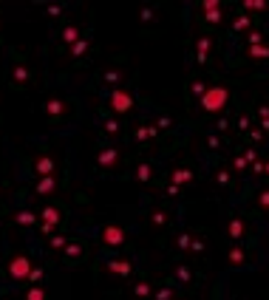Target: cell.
<instances>
[{
  "instance_id": "cell-51",
  "label": "cell",
  "mask_w": 269,
  "mask_h": 300,
  "mask_svg": "<svg viewBox=\"0 0 269 300\" xmlns=\"http://www.w3.org/2000/svg\"><path fill=\"white\" fill-rule=\"evenodd\" d=\"M207 145H210V148H218L221 142H218V136H210V139H207Z\"/></svg>"
},
{
  "instance_id": "cell-11",
  "label": "cell",
  "mask_w": 269,
  "mask_h": 300,
  "mask_svg": "<svg viewBox=\"0 0 269 300\" xmlns=\"http://www.w3.org/2000/svg\"><path fill=\"white\" fill-rule=\"evenodd\" d=\"M34 170L40 173V179H43V176H51V170H54V162H51L48 156H40V159L34 162Z\"/></svg>"
},
{
  "instance_id": "cell-49",
  "label": "cell",
  "mask_w": 269,
  "mask_h": 300,
  "mask_svg": "<svg viewBox=\"0 0 269 300\" xmlns=\"http://www.w3.org/2000/svg\"><path fill=\"white\" fill-rule=\"evenodd\" d=\"M156 125H159V127H170V119H168V116H159Z\"/></svg>"
},
{
  "instance_id": "cell-43",
  "label": "cell",
  "mask_w": 269,
  "mask_h": 300,
  "mask_svg": "<svg viewBox=\"0 0 269 300\" xmlns=\"http://www.w3.org/2000/svg\"><path fill=\"white\" fill-rule=\"evenodd\" d=\"M142 20H145V23H150V20H153V9H150V6H145V9H142Z\"/></svg>"
},
{
  "instance_id": "cell-7",
  "label": "cell",
  "mask_w": 269,
  "mask_h": 300,
  "mask_svg": "<svg viewBox=\"0 0 269 300\" xmlns=\"http://www.w3.org/2000/svg\"><path fill=\"white\" fill-rule=\"evenodd\" d=\"M210 46H213L210 37H199V40H196V60H199V62H207V57H210Z\"/></svg>"
},
{
  "instance_id": "cell-5",
  "label": "cell",
  "mask_w": 269,
  "mask_h": 300,
  "mask_svg": "<svg viewBox=\"0 0 269 300\" xmlns=\"http://www.w3.org/2000/svg\"><path fill=\"white\" fill-rule=\"evenodd\" d=\"M97 162H100V167H113V164L119 162V150L102 148V150H100V156H97Z\"/></svg>"
},
{
  "instance_id": "cell-26",
  "label": "cell",
  "mask_w": 269,
  "mask_h": 300,
  "mask_svg": "<svg viewBox=\"0 0 269 300\" xmlns=\"http://www.w3.org/2000/svg\"><path fill=\"white\" fill-rule=\"evenodd\" d=\"M204 91H207L204 80H193V82H190V93H193V96H202Z\"/></svg>"
},
{
  "instance_id": "cell-1",
  "label": "cell",
  "mask_w": 269,
  "mask_h": 300,
  "mask_svg": "<svg viewBox=\"0 0 269 300\" xmlns=\"http://www.w3.org/2000/svg\"><path fill=\"white\" fill-rule=\"evenodd\" d=\"M227 102H230V91H227L224 85H210V88L202 93V111L204 114H218V111L227 108Z\"/></svg>"
},
{
  "instance_id": "cell-24",
  "label": "cell",
  "mask_w": 269,
  "mask_h": 300,
  "mask_svg": "<svg viewBox=\"0 0 269 300\" xmlns=\"http://www.w3.org/2000/svg\"><path fill=\"white\" fill-rule=\"evenodd\" d=\"M85 51H88V40H77V43L71 46V54H74V57H82Z\"/></svg>"
},
{
  "instance_id": "cell-8",
  "label": "cell",
  "mask_w": 269,
  "mask_h": 300,
  "mask_svg": "<svg viewBox=\"0 0 269 300\" xmlns=\"http://www.w3.org/2000/svg\"><path fill=\"white\" fill-rule=\"evenodd\" d=\"M227 235H230V238H235V241H241V238L247 235V227H244V221H241V218H233L230 224H227Z\"/></svg>"
},
{
  "instance_id": "cell-21",
  "label": "cell",
  "mask_w": 269,
  "mask_h": 300,
  "mask_svg": "<svg viewBox=\"0 0 269 300\" xmlns=\"http://www.w3.org/2000/svg\"><path fill=\"white\" fill-rule=\"evenodd\" d=\"M244 261H247V252H244V249H241V246H233V249H230V264H244Z\"/></svg>"
},
{
  "instance_id": "cell-48",
  "label": "cell",
  "mask_w": 269,
  "mask_h": 300,
  "mask_svg": "<svg viewBox=\"0 0 269 300\" xmlns=\"http://www.w3.org/2000/svg\"><path fill=\"white\" fill-rule=\"evenodd\" d=\"M190 249H193V252H202V249H204V241H199V238H196V241L190 243Z\"/></svg>"
},
{
  "instance_id": "cell-6",
  "label": "cell",
  "mask_w": 269,
  "mask_h": 300,
  "mask_svg": "<svg viewBox=\"0 0 269 300\" xmlns=\"http://www.w3.org/2000/svg\"><path fill=\"white\" fill-rule=\"evenodd\" d=\"M193 181V170L190 167H176L173 173H170V184H190Z\"/></svg>"
},
{
  "instance_id": "cell-35",
  "label": "cell",
  "mask_w": 269,
  "mask_h": 300,
  "mask_svg": "<svg viewBox=\"0 0 269 300\" xmlns=\"http://www.w3.org/2000/svg\"><path fill=\"white\" fill-rule=\"evenodd\" d=\"M249 46H264V34H261V31H252V34H249Z\"/></svg>"
},
{
  "instance_id": "cell-36",
  "label": "cell",
  "mask_w": 269,
  "mask_h": 300,
  "mask_svg": "<svg viewBox=\"0 0 269 300\" xmlns=\"http://www.w3.org/2000/svg\"><path fill=\"white\" fill-rule=\"evenodd\" d=\"M215 181H218V184H230L233 179H230V173H227V170H218V173H215Z\"/></svg>"
},
{
  "instance_id": "cell-38",
  "label": "cell",
  "mask_w": 269,
  "mask_h": 300,
  "mask_svg": "<svg viewBox=\"0 0 269 300\" xmlns=\"http://www.w3.org/2000/svg\"><path fill=\"white\" fill-rule=\"evenodd\" d=\"M45 12H48V17H60V14H63V6H57V3H51V6H48Z\"/></svg>"
},
{
  "instance_id": "cell-19",
  "label": "cell",
  "mask_w": 269,
  "mask_h": 300,
  "mask_svg": "<svg viewBox=\"0 0 269 300\" xmlns=\"http://www.w3.org/2000/svg\"><path fill=\"white\" fill-rule=\"evenodd\" d=\"M77 40H79V29H77V26H66V31H63V43L74 46Z\"/></svg>"
},
{
  "instance_id": "cell-16",
  "label": "cell",
  "mask_w": 269,
  "mask_h": 300,
  "mask_svg": "<svg viewBox=\"0 0 269 300\" xmlns=\"http://www.w3.org/2000/svg\"><path fill=\"white\" fill-rule=\"evenodd\" d=\"M241 9H244V14H247V12H264V9H269V6L264 3V0H244Z\"/></svg>"
},
{
  "instance_id": "cell-46",
  "label": "cell",
  "mask_w": 269,
  "mask_h": 300,
  "mask_svg": "<svg viewBox=\"0 0 269 300\" xmlns=\"http://www.w3.org/2000/svg\"><path fill=\"white\" fill-rule=\"evenodd\" d=\"M249 170H252L255 176H261V173H264V164H261V162H255V164H249Z\"/></svg>"
},
{
  "instance_id": "cell-14",
  "label": "cell",
  "mask_w": 269,
  "mask_h": 300,
  "mask_svg": "<svg viewBox=\"0 0 269 300\" xmlns=\"http://www.w3.org/2000/svg\"><path fill=\"white\" fill-rule=\"evenodd\" d=\"M54 179H51V176H43V179H40V181H37V193H40V196H48V193H54Z\"/></svg>"
},
{
  "instance_id": "cell-41",
  "label": "cell",
  "mask_w": 269,
  "mask_h": 300,
  "mask_svg": "<svg viewBox=\"0 0 269 300\" xmlns=\"http://www.w3.org/2000/svg\"><path fill=\"white\" fill-rule=\"evenodd\" d=\"M233 167H235V170H247V159H244V156H235Z\"/></svg>"
},
{
  "instance_id": "cell-20",
  "label": "cell",
  "mask_w": 269,
  "mask_h": 300,
  "mask_svg": "<svg viewBox=\"0 0 269 300\" xmlns=\"http://www.w3.org/2000/svg\"><path fill=\"white\" fill-rule=\"evenodd\" d=\"M244 29H249V14H238L235 20H233V31H238V34H241V31H244Z\"/></svg>"
},
{
  "instance_id": "cell-53",
  "label": "cell",
  "mask_w": 269,
  "mask_h": 300,
  "mask_svg": "<svg viewBox=\"0 0 269 300\" xmlns=\"http://www.w3.org/2000/svg\"><path fill=\"white\" fill-rule=\"evenodd\" d=\"M179 300H184V298H179Z\"/></svg>"
},
{
  "instance_id": "cell-30",
  "label": "cell",
  "mask_w": 269,
  "mask_h": 300,
  "mask_svg": "<svg viewBox=\"0 0 269 300\" xmlns=\"http://www.w3.org/2000/svg\"><path fill=\"white\" fill-rule=\"evenodd\" d=\"M204 20H207V23H221V9H213V12H204Z\"/></svg>"
},
{
  "instance_id": "cell-12",
  "label": "cell",
  "mask_w": 269,
  "mask_h": 300,
  "mask_svg": "<svg viewBox=\"0 0 269 300\" xmlns=\"http://www.w3.org/2000/svg\"><path fill=\"white\" fill-rule=\"evenodd\" d=\"M34 221H37V215H34V212H29V210L14 212V224H20V227H32Z\"/></svg>"
},
{
  "instance_id": "cell-40",
  "label": "cell",
  "mask_w": 269,
  "mask_h": 300,
  "mask_svg": "<svg viewBox=\"0 0 269 300\" xmlns=\"http://www.w3.org/2000/svg\"><path fill=\"white\" fill-rule=\"evenodd\" d=\"M258 204H261L264 210H269V190H264V193L258 196Z\"/></svg>"
},
{
  "instance_id": "cell-45",
  "label": "cell",
  "mask_w": 269,
  "mask_h": 300,
  "mask_svg": "<svg viewBox=\"0 0 269 300\" xmlns=\"http://www.w3.org/2000/svg\"><path fill=\"white\" fill-rule=\"evenodd\" d=\"M165 193H168V196H179L181 187H179V184H168V190H165Z\"/></svg>"
},
{
  "instance_id": "cell-2",
  "label": "cell",
  "mask_w": 269,
  "mask_h": 300,
  "mask_svg": "<svg viewBox=\"0 0 269 300\" xmlns=\"http://www.w3.org/2000/svg\"><path fill=\"white\" fill-rule=\"evenodd\" d=\"M29 272H32V258H26V255H14L9 264V275L14 280H29Z\"/></svg>"
},
{
  "instance_id": "cell-22",
  "label": "cell",
  "mask_w": 269,
  "mask_h": 300,
  "mask_svg": "<svg viewBox=\"0 0 269 300\" xmlns=\"http://www.w3.org/2000/svg\"><path fill=\"white\" fill-rule=\"evenodd\" d=\"M134 295H136L139 300L150 298V283H147V280H139V283H136V289H134Z\"/></svg>"
},
{
  "instance_id": "cell-10",
  "label": "cell",
  "mask_w": 269,
  "mask_h": 300,
  "mask_svg": "<svg viewBox=\"0 0 269 300\" xmlns=\"http://www.w3.org/2000/svg\"><path fill=\"white\" fill-rule=\"evenodd\" d=\"M45 114L51 116V119H60V116L66 114V105H63V99H48V105H45Z\"/></svg>"
},
{
  "instance_id": "cell-4",
  "label": "cell",
  "mask_w": 269,
  "mask_h": 300,
  "mask_svg": "<svg viewBox=\"0 0 269 300\" xmlns=\"http://www.w3.org/2000/svg\"><path fill=\"white\" fill-rule=\"evenodd\" d=\"M102 241L108 243V246H122L125 243V230L122 227H105V230H102Z\"/></svg>"
},
{
  "instance_id": "cell-44",
  "label": "cell",
  "mask_w": 269,
  "mask_h": 300,
  "mask_svg": "<svg viewBox=\"0 0 269 300\" xmlns=\"http://www.w3.org/2000/svg\"><path fill=\"white\" fill-rule=\"evenodd\" d=\"M105 82H119V74L116 71H105Z\"/></svg>"
},
{
  "instance_id": "cell-9",
  "label": "cell",
  "mask_w": 269,
  "mask_h": 300,
  "mask_svg": "<svg viewBox=\"0 0 269 300\" xmlns=\"http://www.w3.org/2000/svg\"><path fill=\"white\" fill-rule=\"evenodd\" d=\"M108 269H111L113 275H122V277H128L131 272H134L131 261H111V264H108Z\"/></svg>"
},
{
  "instance_id": "cell-18",
  "label": "cell",
  "mask_w": 269,
  "mask_h": 300,
  "mask_svg": "<svg viewBox=\"0 0 269 300\" xmlns=\"http://www.w3.org/2000/svg\"><path fill=\"white\" fill-rule=\"evenodd\" d=\"M136 179H139L142 184H147V181L153 179V167H150V164H139V167H136Z\"/></svg>"
},
{
  "instance_id": "cell-23",
  "label": "cell",
  "mask_w": 269,
  "mask_h": 300,
  "mask_svg": "<svg viewBox=\"0 0 269 300\" xmlns=\"http://www.w3.org/2000/svg\"><path fill=\"white\" fill-rule=\"evenodd\" d=\"M150 136H156V125H150V127H139V130H136V139H139V142H147Z\"/></svg>"
},
{
  "instance_id": "cell-33",
  "label": "cell",
  "mask_w": 269,
  "mask_h": 300,
  "mask_svg": "<svg viewBox=\"0 0 269 300\" xmlns=\"http://www.w3.org/2000/svg\"><path fill=\"white\" fill-rule=\"evenodd\" d=\"M190 243H193V235H190V232H181V235H179V246H181V249H187Z\"/></svg>"
},
{
  "instance_id": "cell-31",
  "label": "cell",
  "mask_w": 269,
  "mask_h": 300,
  "mask_svg": "<svg viewBox=\"0 0 269 300\" xmlns=\"http://www.w3.org/2000/svg\"><path fill=\"white\" fill-rule=\"evenodd\" d=\"M29 280H32V283H40V280H43V269H40V266H32V272H29Z\"/></svg>"
},
{
  "instance_id": "cell-28",
  "label": "cell",
  "mask_w": 269,
  "mask_h": 300,
  "mask_svg": "<svg viewBox=\"0 0 269 300\" xmlns=\"http://www.w3.org/2000/svg\"><path fill=\"white\" fill-rule=\"evenodd\" d=\"M150 221H153L156 227H162V224H168V212H165V210H156V212L150 215Z\"/></svg>"
},
{
  "instance_id": "cell-34",
  "label": "cell",
  "mask_w": 269,
  "mask_h": 300,
  "mask_svg": "<svg viewBox=\"0 0 269 300\" xmlns=\"http://www.w3.org/2000/svg\"><path fill=\"white\" fill-rule=\"evenodd\" d=\"M213 9H221V3H218V0H204V3H202V12H213Z\"/></svg>"
},
{
  "instance_id": "cell-3",
  "label": "cell",
  "mask_w": 269,
  "mask_h": 300,
  "mask_svg": "<svg viewBox=\"0 0 269 300\" xmlns=\"http://www.w3.org/2000/svg\"><path fill=\"white\" fill-rule=\"evenodd\" d=\"M131 108H134V93L122 91V88L111 91V111H116V114H128Z\"/></svg>"
},
{
  "instance_id": "cell-29",
  "label": "cell",
  "mask_w": 269,
  "mask_h": 300,
  "mask_svg": "<svg viewBox=\"0 0 269 300\" xmlns=\"http://www.w3.org/2000/svg\"><path fill=\"white\" fill-rule=\"evenodd\" d=\"M66 255L74 261V258H79V255H82V246H79V243H68V246H66Z\"/></svg>"
},
{
  "instance_id": "cell-42",
  "label": "cell",
  "mask_w": 269,
  "mask_h": 300,
  "mask_svg": "<svg viewBox=\"0 0 269 300\" xmlns=\"http://www.w3.org/2000/svg\"><path fill=\"white\" fill-rule=\"evenodd\" d=\"M244 159H247V164H255V162H258V156H255V150H252V148L244 153Z\"/></svg>"
},
{
  "instance_id": "cell-17",
  "label": "cell",
  "mask_w": 269,
  "mask_h": 300,
  "mask_svg": "<svg viewBox=\"0 0 269 300\" xmlns=\"http://www.w3.org/2000/svg\"><path fill=\"white\" fill-rule=\"evenodd\" d=\"M43 221L51 224V227H57V224H60V210L57 207H43Z\"/></svg>"
},
{
  "instance_id": "cell-13",
  "label": "cell",
  "mask_w": 269,
  "mask_h": 300,
  "mask_svg": "<svg viewBox=\"0 0 269 300\" xmlns=\"http://www.w3.org/2000/svg\"><path fill=\"white\" fill-rule=\"evenodd\" d=\"M11 82H14V85L29 82V68H26V65H14V68H11Z\"/></svg>"
},
{
  "instance_id": "cell-47",
  "label": "cell",
  "mask_w": 269,
  "mask_h": 300,
  "mask_svg": "<svg viewBox=\"0 0 269 300\" xmlns=\"http://www.w3.org/2000/svg\"><path fill=\"white\" fill-rule=\"evenodd\" d=\"M105 130H108V133H116V130H119V122H105Z\"/></svg>"
},
{
  "instance_id": "cell-50",
  "label": "cell",
  "mask_w": 269,
  "mask_h": 300,
  "mask_svg": "<svg viewBox=\"0 0 269 300\" xmlns=\"http://www.w3.org/2000/svg\"><path fill=\"white\" fill-rule=\"evenodd\" d=\"M215 127H218V130H227V127H230V119H218V122H215Z\"/></svg>"
},
{
  "instance_id": "cell-39",
  "label": "cell",
  "mask_w": 269,
  "mask_h": 300,
  "mask_svg": "<svg viewBox=\"0 0 269 300\" xmlns=\"http://www.w3.org/2000/svg\"><path fill=\"white\" fill-rule=\"evenodd\" d=\"M249 125H252L249 116H238V130H249Z\"/></svg>"
},
{
  "instance_id": "cell-15",
  "label": "cell",
  "mask_w": 269,
  "mask_h": 300,
  "mask_svg": "<svg viewBox=\"0 0 269 300\" xmlns=\"http://www.w3.org/2000/svg\"><path fill=\"white\" fill-rule=\"evenodd\" d=\"M247 57H252V60H269V46H249L247 48Z\"/></svg>"
},
{
  "instance_id": "cell-52",
  "label": "cell",
  "mask_w": 269,
  "mask_h": 300,
  "mask_svg": "<svg viewBox=\"0 0 269 300\" xmlns=\"http://www.w3.org/2000/svg\"><path fill=\"white\" fill-rule=\"evenodd\" d=\"M264 176H269V162H267V164H264Z\"/></svg>"
},
{
  "instance_id": "cell-25",
  "label": "cell",
  "mask_w": 269,
  "mask_h": 300,
  "mask_svg": "<svg viewBox=\"0 0 269 300\" xmlns=\"http://www.w3.org/2000/svg\"><path fill=\"white\" fill-rule=\"evenodd\" d=\"M190 269H187V266H176V280H179V283H190Z\"/></svg>"
},
{
  "instance_id": "cell-37",
  "label": "cell",
  "mask_w": 269,
  "mask_h": 300,
  "mask_svg": "<svg viewBox=\"0 0 269 300\" xmlns=\"http://www.w3.org/2000/svg\"><path fill=\"white\" fill-rule=\"evenodd\" d=\"M51 246H54V249H66L68 243H66V238H63V235H54V238H51Z\"/></svg>"
},
{
  "instance_id": "cell-27",
  "label": "cell",
  "mask_w": 269,
  "mask_h": 300,
  "mask_svg": "<svg viewBox=\"0 0 269 300\" xmlns=\"http://www.w3.org/2000/svg\"><path fill=\"white\" fill-rule=\"evenodd\" d=\"M26 300H45V292L40 286H32L29 292H26Z\"/></svg>"
},
{
  "instance_id": "cell-32",
  "label": "cell",
  "mask_w": 269,
  "mask_h": 300,
  "mask_svg": "<svg viewBox=\"0 0 269 300\" xmlns=\"http://www.w3.org/2000/svg\"><path fill=\"white\" fill-rule=\"evenodd\" d=\"M156 300H173V289H170V286L159 289V292H156Z\"/></svg>"
}]
</instances>
